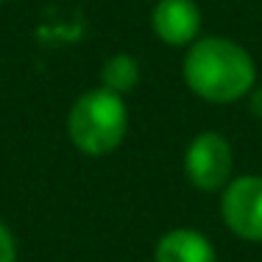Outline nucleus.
<instances>
[{
    "mask_svg": "<svg viewBox=\"0 0 262 262\" xmlns=\"http://www.w3.org/2000/svg\"><path fill=\"white\" fill-rule=\"evenodd\" d=\"M0 262H17V243L11 229L0 221Z\"/></svg>",
    "mask_w": 262,
    "mask_h": 262,
    "instance_id": "obj_8",
    "label": "nucleus"
},
{
    "mask_svg": "<svg viewBox=\"0 0 262 262\" xmlns=\"http://www.w3.org/2000/svg\"><path fill=\"white\" fill-rule=\"evenodd\" d=\"M184 84L207 103H234L257 84V64L240 42L229 36H201L187 48Z\"/></svg>",
    "mask_w": 262,
    "mask_h": 262,
    "instance_id": "obj_1",
    "label": "nucleus"
},
{
    "mask_svg": "<svg viewBox=\"0 0 262 262\" xmlns=\"http://www.w3.org/2000/svg\"><path fill=\"white\" fill-rule=\"evenodd\" d=\"M248 95H251V98H248V109H251V115L262 120V86H254Z\"/></svg>",
    "mask_w": 262,
    "mask_h": 262,
    "instance_id": "obj_9",
    "label": "nucleus"
},
{
    "mask_svg": "<svg viewBox=\"0 0 262 262\" xmlns=\"http://www.w3.org/2000/svg\"><path fill=\"white\" fill-rule=\"evenodd\" d=\"M234 154L232 145L217 131H204L190 142L184 154L187 182L201 192H217L232 182Z\"/></svg>",
    "mask_w": 262,
    "mask_h": 262,
    "instance_id": "obj_3",
    "label": "nucleus"
},
{
    "mask_svg": "<svg viewBox=\"0 0 262 262\" xmlns=\"http://www.w3.org/2000/svg\"><path fill=\"white\" fill-rule=\"evenodd\" d=\"M221 217L234 237L262 243V176H237L223 187Z\"/></svg>",
    "mask_w": 262,
    "mask_h": 262,
    "instance_id": "obj_4",
    "label": "nucleus"
},
{
    "mask_svg": "<svg viewBox=\"0 0 262 262\" xmlns=\"http://www.w3.org/2000/svg\"><path fill=\"white\" fill-rule=\"evenodd\" d=\"M0 3H6V0H0Z\"/></svg>",
    "mask_w": 262,
    "mask_h": 262,
    "instance_id": "obj_10",
    "label": "nucleus"
},
{
    "mask_svg": "<svg viewBox=\"0 0 262 262\" xmlns=\"http://www.w3.org/2000/svg\"><path fill=\"white\" fill-rule=\"evenodd\" d=\"M140 84V64L134 56L128 53H115L103 61L101 67V86L115 95H128L134 92V86Z\"/></svg>",
    "mask_w": 262,
    "mask_h": 262,
    "instance_id": "obj_7",
    "label": "nucleus"
},
{
    "mask_svg": "<svg viewBox=\"0 0 262 262\" xmlns=\"http://www.w3.org/2000/svg\"><path fill=\"white\" fill-rule=\"evenodd\" d=\"M154 262H217V251L195 229H170L159 237Z\"/></svg>",
    "mask_w": 262,
    "mask_h": 262,
    "instance_id": "obj_6",
    "label": "nucleus"
},
{
    "mask_svg": "<svg viewBox=\"0 0 262 262\" xmlns=\"http://www.w3.org/2000/svg\"><path fill=\"white\" fill-rule=\"evenodd\" d=\"M151 28L167 48H190L201 31V9L195 0H157Z\"/></svg>",
    "mask_w": 262,
    "mask_h": 262,
    "instance_id": "obj_5",
    "label": "nucleus"
},
{
    "mask_svg": "<svg viewBox=\"0 0 262 262\" xmlns=\"http://www.w3.org/2000/svg\"><path fill=\"white\" fill-rule=\"evenodd\" d=\"M67 131L73 145L92 159L117 151L128 131L126 101L103 86L84 92L67 115Z\"/></svg>",
    "mask_w": 262,
    "mask_h": 262,
    "instance_id": "obj_2",
    "label": "nucleus"
}]
</instances>
